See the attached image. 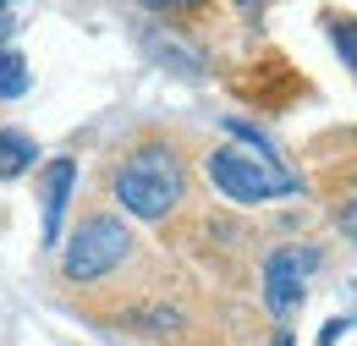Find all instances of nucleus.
Wrapping results in <instances>:
<instances>
[{
	"instance_id": "obj_9",
	"label": "nucleus",
	"mask_w": 357,
	"mask_h": 346,
	"mask_svg": "<svg viewBox=\"0 0 357 346\" xmlns=\"http://www.w3.org/2000/svg\"><path fill=\"white\" fill-rule=\"evenodd\" d=\"M137 324H149V330H165V324H181V313L176 308H165V303H154V308H143V313H132Z\"/></svg>"
},
{
	"instance_id": "obj_6",
	"label": "nucleus",
	"mask_w": 357,
	"mask_h": 346,
	"mask_svg": "<svg viewBox=\"0 0 357 346\" xmlns=\"http://www.w3.org/2000/svg\"><path fill=\"white\" fill-rule=\"evenodd\" d=\"M33 160H39V143H33L28 132L0 127V181H17V176L28 171Z\"/></svg>"
},
{
	"instance_id": "obj_3",
	"label": "nucleus",
	"mask_w": 357,
	"mask_h": 346,
	"mask_svg": "<svg viewBox=\"0 0 357 346\" xmlns=\"http://www.w3.org/2000/svg\"><path fill=\"white\" fill-rule=\"evenodd\" d=\"M204 165H209V181L220 187L231 204H269V198L303 193L297 171H286L280 160H264V154H253V149H236V143L215 149Z\"/></svg>"
},
{
	"instance_id": "obj_4",
	"label": "nucleus",
	"mask_w": 357,
	"mask_h": 346,
	"mask_svg": "<svg viewBox=\"0 0 357 346\" xmlns=\"http://www.w3.org/2000/svg\"><path fill=\"white\" fill-rule=\"evenodd\" d=\"M319 269V248L313 242H291V248H275L264 259V308L275 319H291L303 297H308V275Z\"/></svg>"
},
{
	"instance_id": "obj_2",
	"label": "nucleus",
	"mask_w": 357,
	"mask_h": 346,
	"mask_svg": "<svg viewBox=\"0 0 357 346\" xmlns=\"http://www.w3.org/2000/svg\"><path fill=\"white\" fill-rule=\"evenodd\" d=\"M132 248H137V236L121 215H89V220H77V231L61 242V275L77 280V286L105 280V275H116L132 259Z\"/></svg>"
},
{
	"instance_id": "obj_7",
	"label": "nucleus",
	"mask_w": 357,
	"mask_h": 346,
	"mask_svg": "<svg viewBox=\"0 0 357 346\" xmlns=\"http://www.w3.org/2000/svg\"><path fill=\"white\" fill-rule=\"evenodd\" d=\"M33 88V66H28V55L11 44L6 55H0V99H22Z\"/></svg>"
},
{
	"instance_id": "obj_8",
	"label": "nucleus",
	"mask_w": 357,
	"mask_h": 346,
	"mask_svg": "<svg viewBox=\"0 0 357 346\" xmlns=\"http://www.w3.org/2000/svg\"><path fill=\"white\" fill-rule=\"evenodd\" d=\"M330 44H335V55L347 61V72L357 77V17H335V22H330Z\"/></svg>"
},
{
	"instance_id": "obj_10",
	"label": "nucleus",
	"mask_w": 357,
	"mask_h": 346,
	"mask_svg": "<svg viewBox=\"0 0 357 346\" xmlns=\"http://www.w3.org/2000/svg\"><path fill=\"white\" fill-rule=\"evenodd\" d=\"M143 6H154V11H192V6H204V0H143Z\"/></svg>"
},
{
	"instance_id": "obj_5",
	"label": "nucleus",
	"mask_w": 357,
	"mask_h": 346,
	"mask_svg": "<svg viewBox=\"0 0 357 346\" xmlns=\"http://www.w3.org/2000/svg\"><path fill=\"white\" fill-rule=\"evenodd\" d=\"M72 187H77V160H55L45 171V248L61 242V225L72 209Z\"/></svg>"
},
{
	"instance_id": "obj_1",
	"label": "nucleus",
	"mask_w": 357,
	"mask_h": 346,
	"mask_svg": "<svg viewBox=\"0 0 357 346\" xmlns=\"http://www.w3.org/2000/svg\"><path fill=\"white\" fill-rule=\"evenodd\" d=\"M110 187H116V204L132 220H165L187 193V165L171 143H143L116 165Z\"/></svg>"
},
{
	"instance_id": "obj_11",
	"label": "nucleus",
	"mask_w": 357,
	"mask_h": 346,
	"mask_svg": "<svg viewBox=\"0 0 357 346\" xmlns=\"http://www.w3.org/2000/svg\"><path fill=\"white\" fill-rule=\"evenodd\" d=\"M11 33H17V22H11V17H0V55L11 50Z\"/></svg>"
},
{
	"instance_id": "obj_13",
	"label": "nucleus",
	"mask_w": 357,
	"mask_h": 346,
	"mask_svg": "<svg viewBox=\"0 0 357 346\" xmlns=\"http://www.w3.org/2000/svg\"><path fill=\"white\" fill-rule=\"evenodd\" d=\"M6 6H17V0H0V11H6Z\"/></svg>"
},
{
	"instance_id": "obj_12",
	"label": "nucleus",
	"mask_w": 357,
	"mask_h": 346,
	"mask_svg": "<svg viewBox=\"0 0 357 346\" xmlns=\"http://www.w3.org/2000/svg\"><path fill=\"white\" fill-rule=\"evenodd\" d=\"M275 346H291V336H286V330H280V336H275Z\"/></svg>"
}]
</instances>
